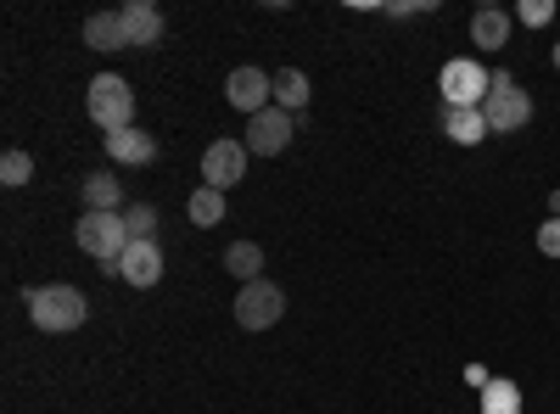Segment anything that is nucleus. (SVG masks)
Here are the masks:
<instances>
[{
  "instance_id": "7",
  "label": "nucleus",
  "mask_w": 560,
  "mask_h": 414,
  "mask_svg": "<svg viewBox=\"0 0 560 414\" xmlns=\"http://www.w3.org/2000/svg\"><path fill=\"white\" fill-rule=\"evenodd\" d=\"M224 96H230V107H236V113L258 118V113L275 107V73H264V68H236V73L224 79Z\"/></svg>"
},
{
  "instance_id": "8",
  "label": "nucleus",
  "mask_w": 560,
  "mask_h": 414,
  "mask_svg": "<svg viewBox=\"0 0 560 414\" xmlns=\"http://www.w3.org/2000/svg\"><path fill=\"white\" fill-rule=\"evenodd\" d=\"M292 134H298L292 113H280V107H269V113L247 118V152H253V157H280V152L292 146Z\"/></svg>"
},
{
  "instance_id": "21",
  "label": "nucleus",
  "mask_w": 560,
  "mask_h": 414,
  "mask_svg": "<svg viewBox=\"0 0 560 414\" xmlns=\"http://www.w3.org/2000/svg\"><path fill=\"white\" fill-rule=\"evenodd\" d=\"M124 229H129V241H158V208L152 202H129L124 208Z\"/></svg>"
},
{
  "instance_id": "11",
  "label": "nucleus",
  "mask_w": 560,
  "mask_h": 414,
  "mask_svg": "<svg viewBox=\"0 0 560 414\" xmlns=\"http://www.w3.org/2000/svg\"><path fill=\"white\" fill-rule=\"evenodd\" d=\"M118 17H124V39L135 45V51H152V45L163 39V12L152 7V0H129Z\"/></svg>"
},
{
  "instance_id": "1",
  "label": "nucleus",
  "mask_w": 560,
  "mask_h": 414,
  "mask_svg": "<svg viewBox=\"0 0 560 414\" xmlns=\"http://www.w3.org/2000/svg\"><path fill=\"white\" fill-rule=\"evenodd\" d=\"M28 319H34V331H45V336H68V331H79L84 319H90V303H84V292L79 286H34L28 297Z\"/></svg>"
},
{
  "instance_id": "22",
  "label": "nucleus",
  "mask_w": 560,
  "mask_h": 414,
  "mask_svg": "<svg viewBox=\"0 0 560 414\" xmlns=\"http://www.w3.org/2000/svg\"><path fill=\"white\" fill-rule=\"evenodd\" d=\"M28 179H34V157L12 146L7 157H0V186H28Z\"/></svg>"
},
{
  "instance_id": "10",
  "label": "nucleus",
  "mask_w": 560,
  "mask_h": 414,
  "mask_svg": "<svg viewBox=\"0 0 560 414\" xmlns=\"http://www.w3.org/2000/svg\"><path fill=\"white\" fill-rule=\"evenodd\" d=\"M107 274H118L124 286H140V292H147V286L163 281V247H158V241H129V252H124Z\"/></svg>"
},
{
  "instance_id": "14",
  "label": "nucleus",
  "mask_w": 560,
  "mask_h": 414,
  "mask_svg": "<svg viewBox=\"0 0 560 414\" xmlns=\"http://www.w3.org/2000/svg\"><path fill=\"white\" fill-rule=\"evenodd\" d=\"M84 45H90V51H124V17L118 12H90L84 17Z\"/></svg>"
},
{
  "instance_id": "25",
  "label": "nucleus",
  "mask_w": 560,
  "mask_h": 414,
  "mask_svg": "<svg viewBox=\"0 0 560 414\" xmlns=\"http://www.w3.org/2000/svg\"><path fill=\"white\" fill-rule=\"evenodd\" d=\"M549 218H560V191H555V197H549Z\"/></svg>"
},
{
  "instance_id": "3",
  "label": "nucleus",
  "mask_w": 560,
  "mask_h": 414,
  "mask_svg": "<svg viewBox=\"0 0 560 414\" xmlns=\"http://www.w3.org/2000/svg\"><path fill=\"white\" fill-rule=\"evenodd\" d=\"M73 241H79V252H90V258H102L107 269L129 252V229H124V213H79V224H73Z\"/></svg>"
},
{
  "instance_id": "20",
  "label": "nucleus",
  "mask_w": 560,
  "mask_h": 414,
  "mask_svg": "<svg viewBox=\"0 0 560 414\" xmlns=\"http://www.w3.org/2000/svg\"><path fill=\"white\" fill-rule=\"evenodd\" d=\"M482 414H522V387L516 381H488L482 387Z\"/></svg>"
},
{
  "instance_id": "6",
  "label": "nucleus",
  "mask_w": 560,
  "mask_h": 414,
  "mask_svg": "<svg viewBox=\"0 0 560 414\" xmlns=\"http://www.w3.org/2000/svg\"><path fill=\"white\" fill-rule=\"evenodd\" d=\"M280 314H287V292L275 281H253L236 292V326L242 331H269V326H280Z\"/></svg>"
},
{
  "instance_id": "5",
  "label": "nucleus",
  "mask_w": 560,
  "mask_h": 414,
  "mask_svg": "<svg viewBox=\"0 0 560 414\" xmlns=\"http://www.w3.org/2000/svg\"><path fill=\"white\" fill-rule=\"evenodd\" d=\"M488 84H493V73H482L477 57H454V62H443V73H438L443 107H482V102H488Z\"/></svg>"
},
{
  "instance_id": "26",
  "label": "nucleus",
  "mask_w": 560,
  "mask_h": 414,
  "mask_svg": "<svg viewBox=\"0 0 560 414\" xmlns=\"http://www.w3.org/2000/svg\"><path fill=\"white\" fill-rule=\"evenodd\" d=\"M555 68H560V39H555Z\"/></svg>"
},
{
  "instance_id": "13",
  "label": "nucleus",
  "mask_w": 560,
  "mask_h": 414,
  "mask_svg": "<svg viewBox=\"0 0 560 414\" xmlns=\"http://www.w3.org/2000/svg\"><path fill=\"white\" fill-rule=\"evenodd\" d=\"M443 134L454 146H482L488 141V118H482V107H443Z\"/></svg>"
},
{
  "instance_id": "24",
  "label": "nucleus",
  "mask_w": 560,
  "mask_h": 414,
  "mask_svg": "<svg viewBox=\"0 0 560 414\" xmlns=\"http://www.w3.org/2000/svg\"><path fill=\"white\" fill-rule=\"evenodd\" d=\"M538 252L544 258H560V218H544L538 224Z\"/></svg>"
},
{
  "instance_id": "23",
  "label": "nucleus",
  "mask_w": 560,
  "mask_h": 414,
  "mask_svg": "<svg viewBox=\"0 0 560 414\" xmlns=\"http://www.w3.org/2000/svg\"><path fill=\"white\" fill-rule=\"evenodd\" d=\"M555 17V0H522L516 7V23H527V28H544Z\"/></svg>"
},
{
  "instance_id": "4",
  "label": "nucleus",
  "mask_w": 560,
  "mask_h": 414,
  "mask_svg": "<svg viewBox=\"0 0 560 414\" xmlns=\"http://www.w3.org/2000/svg\"><path fill=\"white\" fill-rule=\"evenodd\" d=\"M482 118H488V129H493V134H516V129H527V123H533V96H527V90H516V79H510V73L499 68V73H493V84H488Z\"/></svg>"
},
{
  "instance_id": "15",
  "label": "nucleus",
  "mask_w": 560,
  "mask_h": 414,
  "mask_svg": "<svg viewBox=\"0 0 560 414\" xmlns=\"http://www.w3.org/2000/svg\"><path fill=\"white\" fill-rule=\"evenodd\" d=\"M224 269L236 274L242 286L264 281V247H258V241H230V247H224Z\"/></svg>"
},
{
  "instance_id": "16",
  "label": "nucleus",
  "mask_w": 560,
  "mask_h": 414,
  "mask_svg": "<svg viewBox=\"0 0 560 414\" xmlns=\"http://www.w3.org/2000/svg\"><path fill=\"white\" fill-rule=\"evenodd\" d=\"M471 39L482 45V51H504V45H510V12L482 7V12L471 17Z\"/></svg>"
},
{
  "instance_id": "19",
  "label": "nucleus",
  "mask_w": 560,
  "mask_h": 414,
  "mask_svg": "<svg viewBox=\"0 0 560 414\" xmlns=\"http://www.w3.org/2000/svg\"><path fill=\"white\" fill-rule=\"evenodd\" d=\"M185 213H191V224H202V229L224 224V191H213V186L191 191V202H185Z\"/></svg>"
},
{
  "instance_id": "2",
  "label": "nucleus",
  "mask_w": 560,
  "mask_h": 414,
  "mask_svg": "<svg viewBox=\"0 0 560 414\" xmlns=\"http://www.w3.org/2000/svg\"><path fill=\"white\" fill-rule=\"evenodd\" d=\"M84 107H90V123L107 129V134L135 129V90H129L118 73H96V79H90V96H84Z\"/></svg>"
},
{
  "instance_id": "9",
  "label": "nucleus",
  "mask_w": 560,
  "mask_h": 414,
  "mask_svg": "<svg viewBox=\"0 0 560 414\" xmlns=\"http://www.w3.org/2000/svg\"><path fill=\"white\" fill-rule=\"evenodd\" d=\"M247 157H253L247 141H213V146L202 152V179H208L213 191H230V186L247 174Z\"/></svg>"
},
{
  "instance_id": "12",
  "label": "nucleus",
  "mask_w": 560,
  "mask_h": 414,
  "mask_svg": "<svg viewBox=\"0 0 560 414\" xmlns=\"http://www.w3.org/2000/svg\"><path fill=\"white\" fill-rule=\"evenodd\" d=\"M107 157L124 163V168H152L158 163V141L140 134V129H118V134H107Z\"/></svg>"
},
{
  "instance_id": "18",
  "label": "nucleus",
  "mask_w": 560,
  "mask_h": 414,
  "mask_svg": "<svg viewBox=\"0 0 560 414\" xmlns=\"http://www.w3.org/2000/svg\"><path fill=\"white\" fill-rule=\"evenodd\" d=\"M275 107H280V113H292V118H298V113L308 107V79H303L298 68L275 73Z\"/></svg>"
},
{
  "instance_id": "17",
  "label": "nucleus",
  "mask_w": 560,
  "mask_h": 414,
  "mask_svg": "<svg viewBox=\"0 0 560 414\" xmlns=\"http://www.w3.org/2000/svg\"><path fill=\"white\" fill-rule=\"evenodd\" d=\"M118 202H124V186L113 174H84V208L90 213H118Z\"/></svg>"
}]
</instances>
